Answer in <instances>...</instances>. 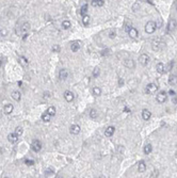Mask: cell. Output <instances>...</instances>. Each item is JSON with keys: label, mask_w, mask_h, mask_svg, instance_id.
Here are the masks:
<instances>
[{"label": "cell", "mask_w": 177, "mask_h": 178, "mask_svg": "<svg viewBox=\"0 0 177 178\" xmlns=\"http://www.w3.org/2000/svg\"><path fill=\"white\" fill-rule=\"evenodd\" d=\"M116 36V32H115L114 30H111L110 31V33H109V37L111 38V40H113V38Z\"/></svg>", "instance_id": "obj_36"}, {"label": "cell", "mask_w": 177, "mask_h": 178, "mask_svg": "<svg viewBox=\"0 0 177 178\" xmlns=\"http://www.w3.org/2000/svg\"><path fill=\"white\" fill-rule=\"evenodd\" d=\"M31 148L35 153H38V151L42 149V142L40 140H34L31 144Z\"/></svg>", "instance_id": "obj_4"}, {"label": "cell", "mask_w": 177, "mask_h": 178, "mask_svg": "<svg viewBox=\"0 0 177 178\" xmlns=\"http://www.w3.org/2000/svg\"><path fill=\"white\" fill-rule=\"evenodd\" d=\"M68 76H69V72H68V69H66V68H63L59 72V79L61 81H65V80L68 78Z\"/></svg>", "instance_id": "obj_5"}, {"label": "cell", "mask_w": 177, "mask_h": 178, "mask_svg": "<svg viewBox=\"0 0 177 178\" xmlns=\"http://www.w3.org/2000/svg\"><path fill=\"white\" fill-rule=\"evenodd\" d=\"M25 163L27 164V165L31 166V165H33V164H34V161L31 160V159H26V160H25Z\"/></svg>", "instance_id": "obj_37"}, {"label": "cell", "mask_w": 177, "mask_h": 178, "mask_svg": "<svg viewBox=\"0 0 177 178\" xmlns=\"http://www.w3.org/2000/svg\"><path fill=\"white\" fill-rule=\"evenodd\" d=\"M124 84V80L123 79H118V85H123Z\"/></svg>", "instance_id": "obj_44"}, {"label": "cell", "mask_w": 177, "mask_h": 178, "mask_svg": "<svg viewBox=\"0 0 177 178\" xmlns=\"http://www.w3.org/2000/svg\"><path fill=\"white\" fill-rule=\"evenodd\" d=\"M152 150H153L152 144H146L145 147H144V154H145V155H149L150 153H152Z\"/></svg>", "instance_id": "obj_23"}, {"label": "cell", "mask_w": 177, "mask_h": 178, "mask_svg": "<svg viewBox=\"0 0 177 178\" xmlns=\"http://www.w3.org/2000/svg\"><path fill=\"white\" fill-rule=\"evenodd\" d=\"M29 30H30V24L29 22H24L22 26L20 27L19 30H16V34L17 35H26L29 33Z\"/></svg>", "instance_id": "obj_1"}, {"label": "cell", "mask_w": 177, "mask_h": 178, "mask_svg": "<svg viewBox=\"0 0 177 178\" xmlns=\"http://www.w3.org/2000/svg\"><path fill=\"white\" fill-rule=\"evenodd\" d=\"M80 131H81V129H80V126H78L77 124H74V125H72V126L69 127V132H70L72 134L77 135V134L80 133Z\"/></svg>", "instance_id": "obj_9"}, {"label": "cell", "mask_w": 177, "mask_h": 178, "mask_svg": "<svg viewBox=\"0 0 177 178\" xmlns=\"http://www.w3.org/2000/svg\"><path fill=\"white\" fill-rule=\"evenodd\" d=\"M157 90H158V86H157L156 83H148L146 85V93L148 94H154Z\"/></svg>", "instance_id": "obj_6"}, {"label": "cell", "mask_w": 177, "mask_h": 178, "mask_svg": "<svg viewBox=\"0 0 177 178\" xmlns=\"http://www.w3.org/2000/svg\"><path fill=\"white\" fill-rule=\"evenodd\" d=\"M177 28V20L176 19H171L169 21V25H168V31L169 32H173Z\"/></svg>", "instance_id": "obj_10"}, {"label": "cell", "mask_w": 177, "mask_h": 178, "mask_svg": "<svg viewBox=\"0 0 177 178\" xmlns=\"http://www.w3.org/2000/svg\"><path fill=\"white\" fill-rule=\"evenodd\" d=\"M18 139H19V137H18L17 134H15V133H10V134L8 135V140H9L10 143H12V144L17 143Z\"/></svg>", "instance_id": "obj_11"}, {"label": "cell", "mask_w": 177, "mask_h": 178, "mask_svg": "<svg viewBox=\"0 0 177 178\" xmlns=\"http://www.w3.org/2000/svg\"><path fill=\"white\" fill-rule=\"evenodd\" d=\"M150 116H152V113H150V111H148L147 109H144L142 111V117H143L144 121H148L150 118Z\"/></svg>", "instance_id": "obj_17"}, {"label": "cell", "mask_w": 177, "mask_h": 178, "mask_svg": "<svg viewBox=\"0 0 177 178\" xmlns=\"http://www.w3.org/2000/svg\"><path fill=\"white\" fill-rule=\"evenodd\" d=\"M99 74H100V69H99V67H95L94 70H93V77L97 78V77L99 76Z\"/></svg>", "instance_id": "obj_32"}, {"label": "cell", "mask_w": 177, "mask_h": 178, "mask_svg": "<svg viewBox=\"0 0 177 178\" xmlns=\"http://www.w3.org/2000/svg\"><path fill=\"white\" fill-rule=\"evenodd\" d=\"M130 29H131V27H129V26H128L127 24H125V31L128 32V31L130 30Z\"/></svg>", "instance_id": "obj_43"}, {"label": "cell", "mask_w": 177, "mask_h": 178, "mask_svg": "<svg viewBox=\"0 0 177 178\" xmlns=\"http://www.w3.org/2000/svg\"><path fill=\"white\" fill-rule=\"evenodd\" d=\"M56 178H63V177H62V176H61V175H58V176H57Z\"/></svg>", "instance_id": "obj_46"}, {"label": "cell", "mask_w": 177, "mask_h": 178, "mask_svg": "<svg viewBox=\"0 0 177 178\" xmlns=\"http://www.w3.org/2000/svg\"><path fill=\"white\" fill-rule=\"evenodd\" d=\"M64 98H65V100L67 102L73 101L74 100V94L70 92V91H65V92H64Z\"/></svg>", "instance_id": "obj_13"}, {"label": "cell", "mask_w": 177, "mask_h": 178, "mask_svg": "<svg viewBox=\"0 0 177 178\" xmlns=\"http://www.w3.org/2000/svg\"><path fill=\"white\" fill-rule=\"evenodd\" d=\"M80 42L79 41H75V42H73L72 45H70V49H72L73 52H76V51H78L80 49Z\"/></svg>", "instance_id": "obj_15"}, {"label": "cell", "mask_w": 177, "mask_h": 178, "mask_svg": "<svg viewBox=\"0 0 177 178\" xmlns=\"http://www.w3.org/2000/svg\"><path fill=\"white\" fill-rule=\"evenodd\" d=\"M139 62L142 64L143 66H146L147 64H148L149 62V57L147 56L146 53H143V54H141L140 58H139Z\"/></svg>", "instance_id": "obj_7"}, {"label": "cell", "mask_w": 177, "mask_h": 178, "mask_svg": "<svg viewBox=\"0 0 177 178\" xmlns=\"http://www.w3.org/2000/svg\"><path fill=\"white\" fill-rule=\"evenodd\" d=\"M97 178H106L105 176H99V177H97Z\"/></svg>", "instance_id": "obj_48"}, {"label": "cell", "mask_w": 177, "mask_h": 178, "mask_svg": "<svg viewBox=\"0 0 177 178\" xmlns=\"http://www.w3.org/2000/svg\"><path fill=\"white\" fill-rule=\"evenodd\" d=\"M124 65L127 67V68H134V66H136V63H134L133 60L131 59H126L124 61Z\"/></svg>", "instance_id": "obj_14"}, {"label": "cell", "mask_w": 177, "mask_h": 178, "mask_svg": "<svg viewBox=\"0 0 177 178\" xmlns=\"http://www.w3.org/2000/svg\"><path fill=\"white\" fill-rule=\"evenodd\" d=\"M0 36H1V30H0Z\"/></svg>", "instance_id": "obj_49"}, {"label": "cell", "mask_w": 177, "mask_h": 178, "mask_svg": "<svg viewBox=\"0 0 177 178\" xmlns=\"http://www.w3.org/2000/svg\"><path fill=\"white\" fill-rule=\"evenodd\" d=\"M169 94H170V95H171V96H173V97H174V96H176V93H175V91H173V90H170Z\"/></svg>", "instance_id": "obj_42"}, {"label": "cell", "mask_w": 177, "mask_h": 178, "mask_svg": "<svg viewBox=\"0 0 177 178\" xmlns=\"http://www.w3.org/2000/svg\"><path fill=\"white\" fill-rule=\"evenodd\" d=\"M93 94H94L95 96H99L101 94V90L100 88H98V86H95V88H93Z\"/></svg>", "instance_id": "obj_30"}, {"label": "cell", "mask_w": 177, "mask_h": 178, "mask_svg": "<svg viewBox=\"0 0 177 178\" xmlns=\"http://www.w3.org/2000/svg\"><path fill=\"white\" fill-rule=\"evenodd\" d=\"M172 101H173V102H174V103H177V97H176V96H174V97H173V99H172Z\"/></svg>", "instance_id": "obj_45"}, {"label": "cell", "mask_w": 177, "mask_h": 178, "mask_svg": "<svg viewBox=\"0 0 177 178\" xmlns=\"http://www.w3.org/2000/svg\"><path fill=\"white\" fill-rule=\"evenodd\" d=\"M12 98L14 99L15 101H20V98H21L20 92H18V91H14V92H12Z\"/></svg>", "instance_id": "obj_19"}, {"label": "cell", "mask_w": 177, "mask_h": 178, "mask_svg": "<svg viewBox=\"0 0 177 178\" xmlns=\"http://www.w3.org/2000/svg\"><path fill=\"white\" fill-rule=\"evenodd\" d=\"M169 83L171 85H176L177 84V76L176 75H171V76H170Z\"/></svg>", "instance_id": "obj_21"}, {"label": "cell", "mask_w": 177, "mask_h": 178, "mask_svg": "<svg viewBox=\"0 0 177 178\" xmlns=\"http://www.w3.org/2000/svg\"><path fill=\"white\" fill-rule=\"evenodd\" d=\"M13 110H14V107L11 103H8V105L4 106V109H3V112L5 113V114H11L13 112Z\"/></svg>", "instance_id": "obj_16"}, {"label": "cell", "mask_w": 177, "mask_h": 178, "mask_svg": "<svg viewBox=\"0 0 177 178\" xmlns=\"http://www.w3.org/2000/svg\"><path fill=\"white\" fill-rule=\"evenodd\" d=\"M70 26H72V25H70L69 20H63V22H62V28L63 29H65V30H66V29H69Z\"/></svg>", "instance_id": "obj_29"}, {"label": "cell", "mask_w": 177, "mask_h": 178, "mask_svg": "<svg viewBox=\"0 0 177 178\" xmlns=\"http://www.w3.org/2000/svg\"><path fill=\"white\" fill-rule=\"evenodd\" d=\"M4 178H8V177H4Z\"/></svg>", "instance_id": "obj_50"}, {"label": "cell", "mask_w": 177, "mask_h": 178, "mask_svg": "<svg viewBox=\"0 0 177 178\" xmlns=\"http://www.w3.org/2000/svg\"><path fill=\"white\" fill-rule=\"evenodd\" d=\"M47 114H49L50 116H53V115H56V108L54 107H49V108L47 109Z\"/></svg>", "instance_id": "obj_26"}, {"label": "cell", "mask_w": 177, "mask_h": 178, "mask_svg": "<svg viewBox=\"0 0 177 178\" xmlns=\"http://www.w3.org/2000/svg\"><path fill=\"white\" fill-rule=\"evenodd\" d=\"M1 66H2V61L0 60V67H1Z\"/></svg>", "instance_id": "obj_47"}, {"label": "cell", "mask_w": 177, "mask_h": 178, "mask_svg": "<svg viewBox=\"0 0 177 178\" xmlns=\"http://www.w3.org/2000/svg\"><path fill=\"white\" fill-rule=\"evenodd\" d=\"M19 61H21V65H22V66H27L28 61H27V59H26V58L20 57V59H19Z\"/></svg>", "instance_id": "obj_34"}, {"label": "cell", "mask_w": 177, "mask_h": 178, "mask_svg": "<svg viewBox=\"0 0 177 178\" xmlns=\"http://www.w3.org/2000/svg\"><path fill=\"white\" fill-rule=\"evenodd\" d=\"M168 95H166V93L164 92V91H161V92H159L158 93V95H157V101L160 102V103H163L166 100V97Z\"/></svg>", "instance_id": "obj_8"}, {"label": "cell", "mask_w": 177, "mask_h": 178, "mask_svg": "<svg viewBox=\"0 0 177 178\" xmlns=\"http://www.w3.org/2000/svg\"><path fill=\"white\" fill-rule=\"evenodd\" d=\"M138 170H139L140 173H144L146 171V163L145 161H140L139 162V166H138Z\"/></svg>", "instance_id": "obj_18"}, {"label": "cell", "mask_w": 177, "mask_h": 178, "mask_svg": "<svg viewBox=\"0 0 177 178\" xmlns=\"http://www.w3.org/2000/svg\"><path fill=\"white\" fill-rule=\"evenodd\" d=\"M156 68H157V72H158L159 74H163V73H164V65H163V63H161V62L157 64Z\"/></svg>", "instance_id": "obj_22"}, {"label": "cell", "mask_w": 177, "mask_h": 178, "mask_svg": "<svg viewBox=\"0 0 177 178\" xmlns=\"http://www.w3.org/2000/svg\"><path fill=\"white\" fill-rule=\"evenodd\" d=\"M73 178H76V177H73Z\"/></svg>", "instance_id": "obj_51"}, {"label": "cell", "mask_w": 177, "mask_h": 178, "mask_svg": "<svg viewBox=\"0 0 177 178\" xmlns=\"http://www.w3.org/2000/svg\"><path fill=\"white\" fill-rule=\"evenodd\" d=\"M45 173H46L47 175H52V174H53V170L50 169V167H48V169L45 170Z\"/></svg>", "instance_id": "obj_38"}, {"label": "cell", "mask_w": 177, "mask_h": 178, "mask_svg": "<svg viewBox=\"0 0 177 178\" xmlns=\"http://www.w3.org/2000/svg\"><path fill=\"white\" fill-rule=\"evenodd\" d=\"M164 47V43H162L161 40H154L152 42V48H153V50H155V51H159L160 49H162V48Z\"/></svg>", "instance_id": "obj_3"}, {"label": "cell", "mask_w": 177, "mask_h": 178, "mask_svg": "<svg viewBox=\"0 0 177 178\" xmlns=\"http://www.w3.org/2000/svg\"><path fill=\"white\" fill-rule=\"evenodd\" d=\"M52 50L56 51V52H59V51H60V46H59V45H54V46L52 47Z\"/></svg>", "instance_id": "obj_41"}, {"label": "cell", "mask_w": 177, "mask_h": 178, "mask_svg": "<svg viewBox=\"0 0 177 178\" xmlns=\"http://www.w3.org/2000/svg\"><path fill=\"white\" fill-rule=\"evenodd\" d=\"M86 12H88V4H83L80 9V14L82 15V17L86 15Z\"/></svg>", "instance_id": "obj_25"}, {"label": "cell", "mask_w": 177, "mask_h": 178, "mask_svg": "<svg viewBox=\"0 0 177 178\" xmlns=\"http://www.w3.org/2000/svg\"><path fill=\"white\" fill-rule=\"evenodd\" d=\"M91 3H92L93 6H102L105 4V1H104V0H98V1L93 0V1H91Z\"/></svg>", "instance_id": "obj_24"}, {"label": "cell", "mask_w": 177, "mask_h": 178, "mask_svg": "<svg viewBox=\"0 0 177 178\" xmlns=\"http://www.w3.org/2000/svg\"><path fill=\"white\" fill-rule=\"evenodd\" d=\"M114 131H115V128L113 127V126H109V127L106 128V130H105V135L106 137H108V138H110L112 137V135L114 134Z\"/></svg>", "instance_id": "obj_12"}, {"label": "cell", "mask_w": 177, "mask_h": 178, "mask_svg": "<svg viewBox=\"0 0 177 178\" xmlns=\"http://www.w3.org/2000/svg\"><path fill=\"white\" fill-rule=\"evenodd\" d=\"M43 96H44L45 99H49V98H50V93H49V92H44Z\"/></svg>", "instance_id": "obj_40"}, {"label": "cell", "mask_w": 177, "mask_h": 178, "mask_svg": "<svg viewBox=\"0 0 177 178\" xmlns=\"http://www.w3.org/2000/svg\"><path fill=\"white\" fill-rule=\"evenodd\" d=\"M14 133H15V134H17L18 137H20V135L22 134V128H21V127H16Z\"/></svg>", "instance_id": "obj_33"}, {"label": "cell", "mask_w": 177, "mask_h": 178, "mask_svg": "<svg viewBox=\"0 0 177 178\" xmlns=\"http://www.w3.org/2000/svg\"><path fill=\"white\" fill-rule=\"evenodd\" d=\"M172 66H173V62H169L168 63V66L164 68V73H166V72H170V70L172 69Z\"/></svg>", "instance_id": "obj_35"}, {"label": "cell", "mask_w": 177, "mask_h": 178, "mask_svg": "<svg viewBox=\"0 0 177 178\" xmlns=\"http://www.w3.org/2000/svg\"><path fill=\"white\" fill-rule=\"evenodd\" d=\"M82 24L84 26H88L90 24V16L89 15H85L82 17Z\"/></svg>", "instance_id": "obj_31"}, {"label": "cell", "mask_w": 177, "mask_h": 178, "mask_svg": "<svg viewBox=\"0 0 177 178\" xmlns=\"http://www.w3.org/2000/svg\"><path fill=\"white\" fill-rule=\"evenodd\" d=\"M109 53H111L110 49H106V50H104V51H101V54H102V56H109Z\"/></svg>", "instance_id": "obj_39"}, {"label": "cell", "mask_w": 177, "mask_h": 178, "mask_svg": "<svg viewBox=\"0 0 177 178\" xmlns=\"http://www.w3.org/2000/svg\"><path fill=\"white\" fill-rule=\"evenodd\" d=\"M51 116L49 114H47V113H44V114H42V121L45 122V123H48L50 121Z\"/></svg>", "instance_id": "obj_27"}, {"label": "cell", "mask_w": 177, "mask_h": 178, "mask_svg": "<svg viewBox=\"0 0 177 178\" xmlns=\"http://www.w3.org/2000/svg\"><path fill=\"white\" fill-rule=\"evenodd\" d=\"M156 29H157L156 22H154V21L146 22V25H145V32H146V33L152 34V33H154V32L156 31Z\"/></svg>", "instance_id": "obj_2"}, {"label": "cell", "mask_w": 177, "mask_h": 178, "mask_svg": "<svg viewBox=\"0 0 177 178\" xmlns=\"http://www.w3.org/2000/svg\"><path fill=\"white\" fill-rule=\"evenodd\" d=\"M128 34H129L130 37L136 38V37H138V30H137L136 28H132V27H131V29H130L129 31H128Z\"/></svg>", "instance_id": "obj_20"}, {"label": "cell", "mask_w": 177, "mask_h": 178, "mask_svg": "<svg viewBox=\"0 0 177 178\" xmlns=\"http://www.w3.org/2000/svg\"><path fill=\"white\" fill-rule=\"evenodd\" d=\"M97 111H96L95 109H91V111H90V117L93 118V119H95V118H97Z\"/></svg>", "instance_id": "obj_28"}]
</instances>
